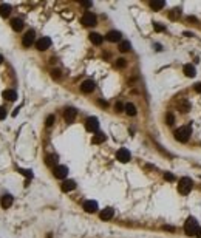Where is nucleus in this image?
<instances>
[{
  "label": "nucleus",
  "instance_id": "5701e85b",
  "mask_svg": "<svg viewBox=\"0 0 201 238\" xmlns=\"http://www.w3.org/2000/svg\"><path fill=\"white\" fill-rule=\"evenodd\" d=\"M105 139H107V136H105L104 133H96V135L93 136L91 142H93V144H102V142H104Z\"/></svg>",
  "mask_w": 201,
  "mask_h": 238
},
{
  "label": "nucleus",
  "instance_id": "e433bc0d",
  "mask_svg": "<svg viewBox=\"0 0 201 238\" xmlns=\"http://www.w3.org/2000/svg\"><path fill=\"white\" fill-rule=\"evenodd\" d=\"M5 118H6V110H5L3 107H0V121L5 119Z\"/></svg>",
  "mask_w": 201,
  "mask_h": 238
},
{
  "label": "nucleus",
  "instance_id": "412c9836",
  "mask_svg": "<svg viewBox=\"0 0 201 238\" xmlns=\"http://www.w3.org/2000/svg\"><path fill=\"white\" fill-rule=\"evenodd\" d=\"M164 6H165V2H162V0H153V2H150V8L155 9V11H160Z\"/></svg>",
  "mask_w": 201,
  "mask_h": 238
},
{
  "label": "nucleus",
  "instance_id": "58836bf2",
  "mask_svg": "<svg viewBox=\"0 0 201 238\" xmlns=\"http://www.w3.org/2000/svg\"><path fill=\"white\" fill-rule=\"evenodd\" d=\"M195 91H197V93H201V83H197V85H195Z\"/></svg>",
  "mask_w": 201,
  "mask_h": 238
},
{
  "label": "nucleus",
  "instance_id": "4c0bfd02",
  "mask_svg": "<svg viewBox=\"0 0 201 238\" xmlns=\"http://www.w3.org/2000/svg\"><path fill=\"white\" fill-rule=\"evenodd\" d=\"M91 5H93L91 2H82V6H85V8H90Z\"/></svg>",
  "mask_w": 201,
  "mask_h": 238
},
{
  "label": "nucleus",
  "instance_id": "a211bd4d",
  "mask_svg": "<svg viewBox=\"0 0 201 238\" xmlns=\"http://www.w3.org/2000/svg\"><path fill=\"white\" fill-rule=\"evenodd\" d=\"M0 204H2V207H3V209L11 207V206H12V197H11V195H5V197H2V199H0Z\"/></svg>",
  "mask_w": 201,
  "mask_h": 238
},
{
  "label": "nucleus",
  "instance_id": "2f4dec72",
  "mask_svg": "<svg viewBox=\"0 0 201 238\" xmlns=\"http://www.w3.org/2000/svg\"><path fill=\"white\" fill-rule=\"evenodd\" d=\"M164 179H167V181H175V175H172V173H164Z\"/></svg>",
  "mask_w": 201,
  "mask_h": 238
},
{
  "label": "nucleus",
  "instance_id": "4468645a",
  "mask_svg": "<svg viewBox=\"0 0 201 238\" xmlns=\"http://www.w3.org/2000/svg\"><path fill=\"white\" fill-rule=\"evenodd\" d=\"M60 189H62V192H71V190L76 189V183H74L73 179H67V181L62 183Z\"/></svg>",
  "mask_w": 201,
  "mask_h": 238
},
{
  "label": "nucleus",
  "instance_id": "a878e982",
  "mask_svg": "<svg viewBox=\"0 0 201 238\" xmlns=\"http://www.w3.org/2000/svg\"><path fill=\"white\" fill-rule=\"evenodd\" d=\"M128 50H130V42H128V40H122V42H119V51L127 53Z\"/></svg>",
  "mask_w": 201,
  "mask_h": 238
},
{
  "label": "nucleus",
  "instance_id": "b1692460",
  "mask_svg": "<svg viewBox=\"0 0 201 238\" xmlns=\"http://www.w3.org/2000/svg\"><path fill=\"white\" fill-rule=\"evenodd\" d=\"M9 14H11V6L6 5V3L5 5H0V16L2 17H8Z\"/></svg>",
  "mask_w": 201,
  "mask_h": 238
},
{
  "label": "nucleus",
  "instance_id": "ea45409f",
  "mask_svg": "<svg viewBox=\"0 0 201 238\" xmlns=\"http://www.w3.org/2000/svg\"><path fill=\"white\" fill-rule=\"evenodd\" d=\"M197 238H201V226H200V229H198V232H197Z\"/></svg>",
  "mask_w": 201,
  "mask_h": 238
},
{
  "label": "nucleus",
  "instance_id": "c9c22d12",
  "mask_svg": "<svg viewBox=\"0 0 201 238\" xmlns=\"http://www.w3.org/2000/svg\"><path fill=\"white\" fill-rule=\"evenodd\" d=\"M153 28H155V31H164L165 28L162 26V25H160V23H153Z\"/></svg>",
  "mask_w": 201,
  "mask_h": 238
},
{
  "label": "nucleus",
  "instance_id": "4be33fe9",
  "mask_svg": "<svg viewBox=\"0 0 201 238\" xmlns=\"http://www.w3.org/2000/svg\"><path fill=\"white\" fill-rule=\"evenodd\" d=\"M45 164L54 169V167H56V164H57V156H56V155H48V156L45 158Z\"/></svg>",
  "mask_w": 201,
  "mask_h": 238
},
{
  "label": "nucleus",
  "instance_id": "2eb2a0df",
  "mask_svg": "<svg viewBox=\"0 0 201 238\" xmlns=\"http://www.w3.org/2000/svg\"><path fill=\"white\" fill-rule=\"evenodd\" d=\"M183 71H184V74H186L187 78H194V76L197 74V70H195V67H194L192 64H186L184 68H183Z\"/></svg>",
  "mask_w": 201,
  "mask_h": 238
},
{
  "label": "nucleus",
  "instance_id": "39448f33",
  "mask_svg": "<svg viewBox=\"0 0 201 238\" xmlns=\"http://www.w3.org/2000/svg\"><path fill=\"white\" fill-rule=\"evenodd\" d=\"M85 128H87L88 131H91V133L98 131V128H99V121H98V118L91 116V118L87 119V121H85Z\"/></svg>",
  "mask_w": 201,
  "mask_h": 238
},
{
  "label": "nucleus",
  "instance_id": "dca6fc26",
  "mask_svg": "<svg viewBox=\"0 0 201 238\" xmlns=\"http://www.w3.org/2000/svg\"><path fill=\"white\" fill-rule=\"evenodd\" d=\"M121 36H122V34H121L119 31H115V30H113V31H108L105 37H107V40H108V42H119Z\"/></svg>",
  "mask_w": 201,
  "mask_h": 238
},
{
  "label": "nucleus",
  "instance_id": "72a5a7b5",
  "mask_svg": "<svg viewBox=\"0 0 201 238\" xmlns=\"http://www.w3.org/2000/svg\"><path fill=\"white\" fill-rule=\"evenodd\" d=\"M51 76H53L54 79H60V71H59V70H53V71H51Z\"/></svg>",
  "mask_w": 201,
  "mask_h": 238
},
{
  "label": "nucleus",
  "instance_id": "7ed1b4c3",
  "mask_svg": "<svg viewBox=\"0 0 201 238\" xmlns=\"http://www.w3.org/2000/svg\"><path fill=\"white\" fill-rule=\"evenodd\" d=\"M192 179L190 178H181L179 184H178V192L181 195H189L190 190H192Z\"/></svg>",
  "mask_w": 201,
  "mask_h": 238
},
{
  "label": "nucleus",
  "instance_id": "9b49d317",
  "mask_svg": "<svg viewBox=\"0 0 201 238\" xmlns=\"http://www.w3.org/2000/svg\"><path fill=\"white\" fill-rule=\"evenodd\" d=\"M84 210H85V212H88V213H94V212L98 210V202H96V201H93V199L85 201V202H84Z\"/></svg>",
  "mask_w": 201,
  "mask_h": 238
},
{
  "label": "nucleus",
  "instance_id": "423d86ee",
  "mask_svg": "<svg viewBox=\"0 0 201 238\" xmlns=\"http://www.w3.org/2000/svg\"><path fill=\"white\" fill-rule=\"evenodd\" d=\"M53 173H54V176H56L57 179H65L67 175H68V169H67L65 165H56V167L53 169Z\"/></svg>",
  "mask_w": 201,
  "mask_h": 238
},
{
  "label": "nucleus",
  "instance_id": "ddd939ff",
  "mask_svg": "<svg viewBox=\"0 0 201 238\" xmlns=\"http://www.w3.org/2000/svg\"><path fill=\"white\" fill-rule=\"evenodd\" d=\"M76 115H78V112H76L74 108H67L65 113H64V119H65V122L71 124V122L76 119Z\"/></svg>",
  "mask_w": 201,
  "mask_h": 238
},
{
  "label": "nucleus",
  "instance_id": "20e7f679",
  "mask_svg": "<svg viewBox=\"0 0 201 238\" xmlns=\"http://www.w3.org/2000/svg\"><path fill=\"white\" fill-rule=\"evenodd\" d=\"M82 23H84L85 26H94V25L98 23V19H96V16H94L93 12L87 11V12L82 16Z\"/></svg>",
  "mask_w": 201,
  "mask_h": 238
},
{
  "label": "nucleus",
  "instance_id": "0eeeda50",
  "mask_svg": "<svg viewBox=\"0 0 201 238\" xmlns=\"http://www.w3.org/2000/svg\"><path fill=\"white\" fill-rule=\"evenodd\" d=\"M34 40H36V33H34L33 30H30V31L23 36V39H22V45L28 48V46H31V45L34 43Z\"/></svg>",
  "mask_w": 201,
  "mask_h": 238
},
{
  "label": "nucleus",
  "instance_id": "1a4fd4ad",
  "mask_svg": "<svg viewBox=\"0 0 201 238\" xmlns=\"http://www.w3.org/2000/svg\"><path fill=\"white\" fill-rule=\"evenodd\" d=\"M116 159L119 161V162H128L130 161V152L127 150V149H119L118 150V153H116Z\"/></svg>",
  "mask_w": 201,
  "mask_h": 238
},
{
  "label": "nucleus",
  "instance_id": "bb28decb",
  "mask_svg": "<svg viewBox=\"0 0 201 238\" xmlns=\"http://www.w3.org/2000/svg\"><path fill=\"white\" fill-rule=\"evenodd\" d=\"M179 14H181V11H179V9L176 8V9H172V11L169 12V17H170L172 20H176V19L179 17Z\"/></svg>",
  "mask_w": 201,
  "mask_h": 238
},
{
  "label": "nucleus",
  "instance_id": "cd10ccee",
  "mask_svg": "<svg viewBox=\"0 0 201 238\" xmlns=\"http://www.w3.org/2000/svg\"><path fill=\"white\" fill-rule=\"evenodd\" d=\"M179 110H181L183 113H187V112L190 110V104H189L187 101H184V102H183V104L179 105Z\"/></svg>",
  "mask_w": 201,
  "mask_h": 238
},
{
  "label": "nucleus",
  "instance_id": "c85d7f7f",
  "mask_svg": "<svg viewBox=\"0 0 201 238\" xmlns=\"http://www.w3.org/2000/svg\"><path fill=\"white\" fill-rule=\"evenodd\" d=\"M165 121H167V125H173V122H175V118H173V115H172V113H167V116H165Z\"/></svg>",
  "mask_w": 201,
  "mask_h": 238
},
{
  "label": "nucleus",
  "instance_id": "f3484780",
  "mask_svg": "<svg viewBox=\"0 0 201 238\" xmlns=\"http://www.w3.org/2000/svg\"><path fill=\"white\" fill-rule=\"evenodd\" d=\"M11 26L14 31H22L23 30V20L22 19H12L11 20Z\"/></svg>",
  "mask_w": 201,
  "mask_h": 238
},
{
  "label": "nucleus",
  "instance_id": "6e6552de",
  "mask_svg": "<svg viewBox=\"0 0 201 238\" xmlns=\"http://www.w3.org/2000/svg\"><path fill=\"white\" fill-rule=\"evenodd\" d=\"M51 46V39L50 37H42L36 42V48L39 50V51H45V50H48Z\"/></svg>",
  "mask_w": 201,
  "mask_h": 238
},
{
  "label": "nucleus",
  "instance_id": "9d476101",
  "mask_svg": "<svg viewBox=\"0 0 201 238\" xmlns=\"http://www.w3.org/2000/svg\"><path fill=\"white\" fill-rule=\"evenodd\" d=\"M94 87H96V83L93 82L91 79H87L82 82V85H80V91L82 93H91L93 90H94Z\"/></svg>",
  "mask_w": 201,
  "mask_h": 238
},
{
  "label": "nucleus",
  "instance_id": "aec40b11",
  "mask_svg": "<svg viewBox=\"0 0 201 238\" xmlns=\"http://www.w3.org/2000/svg\"><path fill=\"white\" fill-rule=\"evenodd\" d=\"M3 98H5L6 101H16V99H17V93H16L14 90H5V91H3Z\"/></svg>",
  "mask_w": 201,
  "mask_h": 238
},
{
  "label": "nucleus",
  "instance_id": "7c9ffc66",
  "mask_svg": "<svg viewBox=\"0 0 201 238\" xmlns=\"http://www.w3.org/2000/svg\"><path fill=\"white\" fill-rule=\"evenodd\" d=\"M125 65H127L125 59H122V57H121V59H118V60H116V67H119V68H124Z\"/></svg>",
  "mask_w": 201,
  "mask_h": 238
},
{
  "label": "nucleus",
  "instance_id": "c756f323",
  "mask_svg": "<svg viewBox=\"0 0 201 238\" xmlns=\"http://www.w3.org/2000/svg\"><path fill=\"white\" fill-rule=\"evenodd\" d=\"M45 124H46V127H51L53 124H54V115H50L46 121H45Z\"/></svg>",
  "mask_w": 201,
  "mask_h": 238
},
{
  "label": "nucleus",
  "instance_id": "f8f14e48",
  "mask_svg": "<svg viewBox=\"0 0 201 238\" xmlns=\"http://www.w3.org/2000/svg\"><path fill=\"white\" fill-rule=\"evenodd\" d=\"M113 215H115V210H113L112 207H105V209L99 213V217H101L102 221H108V220H112Z\"/></svg>",
  "mask_w": 201,
  "mask_h": 238
},
{
  "label": "nucleus",
  "instance_id": "a19ab883",
  "mask_svg": "<svg viewBox=\"0 0 201 238\" xmlns=\"http://www.w3.org/2000/svg\"><path fill=\"white\" fill-rule=\"evenodd\" d=\"M2 60H3V57H2V56H0V64H2Z\"/></svg>",
  "mask_w": 201,
  "mask_h": 238
},
{
  "label": "nucleus",
  "instance_id": "393cba45",
  "mask_svg": "<svg viewBox=\"0 0 201 238\" xmlns=\"http://www.w3.org/2000/svg\"><path fill=\"white\" fill-rule=\"evenodd\" d=\"M124 112H125L128 116H135V115H136V107H135L133 104H125Z\"/></svg>",
  "mask_w": 201,
  "mask_h": 238
},
{
  "label": "nucleus",
  "instance_id": "473e14b6",
  "mask_svg": "<svg viewBox=\"0 0 201 238\" xmlns=\"http://www.w3.org/2000/svg\"><path fill=\"white\" fill-rule=\"evenodd\" d=\"M124 108H125V105H122L121 102H118V104L115 105V110H116L118 113H121V112H124Z\"/></svg>",
  "mask_w": 201,
  "mask_h": 238
},
{
  "label": "nucleus",
  "instance_id": "f03ea898",
  "mask_svg": "<svg viewBox=\"0 0 201 238\" xmlns=\"http://www.w3.org/2000/svg\"><path fill=\"white\" fill-rule=\"evenodd\" d=\"M190 133H192L190 125H184V127H181L175 131V139L178 142H187L189 138H190Z\"/></svg>",
  "mask_w": 201,
  "mask_h": 238
},
{
  "label": "nucleus",
  "instance_id": "6ab92c4d",
  "mask_svg": "<svg viewBox=\"0 0 201 238\" xmlns=\"http://www.w3.org/2000/svg\"><path fill=\"white\" fill-rule=\"evenodd\" d=\"M90 40H91V43H94V45H101V43L104 42V37H102L99 33H91V34H90Z\"/></svg>",
  "mask_w": 201,
  "mask_h": 238
},
{
  "label": "nucleus",
  "instance_id": "f704fd0d",
  "mask_svg": "<svg viewBox=\"0 0 201 238\" xmlns=\"http://www.w3.org/2000/svg\"><path fill=\"white\" fill-rule=\"evenodd\" d=\"M19 172H20L22 175H25V176H28V178H31V176H33V173H31V170H23V169H20Z\"/></svg>",
  "mask_w": 201,
  "mask_h": 238
},
{
  "label": "nucleus",
  "instance_id": "f257e3e1",
  "mask_svg": "<svg viewBox=\"0 0 201 238\" xmlns=\"http://www.w3.org/2000/svg\"><path fill=\"white\" fill-rule=\"evenodd\" d=\"M198 229H200L198 221H197L194 217H189V218H187V221L184 223V232H186V235L194 237V235H197Z\"/></svg>",
  "mask_w": 201,
  "mask_h": 238
}]
</instances>
